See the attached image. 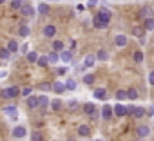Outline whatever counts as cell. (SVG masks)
<instances>
[{"label":"cell","instance_id":"cell-1","mask_svg":"<svg viewBox=\"0 0 154 141\" xmlns=\"http://www.w3.org/2000/svg\"><path fill=\"white\" fill-rule=\"evenodd\" d=\"M96 16H98V20H100V29L107 27V26L111 24V18H112V16H111V11H109V9H102V11H100V13H98Z\"/></svg>","mask_w":154,"mask_h":141},{"label":"cell","instance_id":"cell-2","mask_svg":"<svg viewBox=\"0 0 154 141\" xmlns=\"http://www.w3.org/2000/svg\"><path fill=\"white\" fill-rule=\"evenodd\" d=\"M0 96H2V98H6V100L17 98V96H20V89H18L17 85H13V87H8V89H2V91H0Z\"/></svg>","mask_w":154,"mask_h":141},{"label":"cell","instance_id":"cell-3","mask_svg":"<svg viewBox=\"0 0 154 141\" xmlns=\"http://www.w3.org/2000/svg\"><path fill=\"white\" fill-rule=\"evenodd\" d=\"M27 136V130H26V127H22V125H17L15 128H13V137H17V139H22V137H26Z\"/></svg>","mask_w":154,"mask_h":141},{"label":"cell","instance_id":"cell-4","mask_svg":"<svg viewBox=\"0 0 154 141\" xmlns=\"http://www.w3.org/2000/svg\"><path fill=\"white\" fill-rule=\"evenodd\" d=\"M42 34H44L45 38H53V36L56 34V27H54V26H51V24H47V26H44Z\"/></svg>","mask_w":154,"mask_h":141},{"label":"cell","instance_id":"cell-5","mask_svg":"<svg viewBox=\"0 0 154 141\" xmlns=\"http://www.w3.org/2000/svg\"><path fill=\"white\" fill-rule=\"evenodd\" d=\"M27 109H29V110H36V109H40L38 96H27Z\"/></svg>","mask_w":154,"mask_h":141},{"label":"cell","instance_id":"cell-6","mask_svg":"<svg viewBox=\"0 0 154 141\" xmlns=\"http://www.w3.org/2000/svg\"><path fill=\"white\" fill-rule=\"evenodd\" d=\"M127 42H129V38H127L125 34H116V36H114V45H116V47H125Z\"/></svg>","mask_w":154,"mask_h":141},{"label":"cell","instance_id":"cell-7","mask_svg":"<svg viewBox=\"0 0 154 141\" xmlns=\"http://www.w3.org/2000/svg\"><path fill=\"white\" fill-rule=\"evenodd\" d=\"M84 112H85L87 116H91V118H96V116H98L94 103H85V105H84Z\"/></svg>","mask_w":154,"mask_h":141},{"label":"cell","instance_id":"cell-8","mask_svg":"<svg viewBox=\"0 0 154 141\" xmlns=\"http://www.w3.org/2000/svg\"><path fill=\"white\" fill-rule=\"evenodd\" d=\"M4 112H6L11 119H17V118H18V110H17L15 105H8V107H4Z\"/></svg>","mask_w":154,"mask_h":141},{"label":"cell","instance_id":"cell-9","mask_svg":"<svg viewBox=\"0 0 154 141\" xmlns=\"http://www.w3.org/2000/svg\"><path fill=\"white\" fill-rule=\"evenodd\" d=\"M112 112L118 116V118H123V116H127V107L125 105H116V107H112Z\"/></svg>","mask_w":154,"mask_h":141},{"label":"cell","instance_id":"cell-10","mask_svg":"<svg viewBox=\"0 0 154 141\" xmlns=\"http://www.w3.org/2000/svg\"><path fill=\"white\" fill-rule=\"evenodd\" d=\"M145 112H147V110H145L143 107H132L131 116H132V118H136V119H140V118H143V116H145Z\"/></svg>","mask_w":154,"mask_h":141},{"label":"cell","instance_id":"cell-11","mask_svg":"<svg viewBox=\"0 0 154 141\" xmlns=\"http://www.w3.org/2000/svg\"><path fill=\"white\" fill-rule=\"evenodd\" d=\"M136 134H138V137H149L150 128H149L147 125H140V127L136 128Z\"/></svg>","mask_w":154,"mask_h":141},{"label":"cell","instance_id":"cell-12","mask_svg":"<svg viewBox=\"0 0 154 141\" xmlns=\"http://www.w3.org/2000/svg\"><path fill=\"white\" fill-rule=\"evenodd\" d=\"M112 114H114V112H112V107H111V105H103V107H102V118H103V119H111Z\"/></svg>","mask_w":154,"mask_h":141},{"label":"cell","instance_id":"cell-13","mask_svg":"<svg viewBox=\"0 0 154 141\" xmlns=\"http://www.w3.org/2000/svg\"><path fill=\"white\" fill-rule=\"evenodd\" d=\"M20 13H22L24 16H33V15H35V9H33L29 4H22V8H20Z\"/></svg>","mask_w":154,"mask_h":141},{"label":"cell","instance_id":"cell-14","mask_svg":"<svg viewBox=\"0 0 154 141\" xmlns=\"http://www.w3.org/2000/svg\"><path fill=\"white\" fill-rule=\"evenodd\" d=\"M78 136H80V137H89V136H91L89 125H80V127H78Z\"/></svg>","mask_w":154,"mask_h":141},{"label":"cell","instance_id":"cell-15","mask_svg":"<svg viewBox=\"0 0 154 141\" xmlns=\"http://www.w3.org/2000/svg\"><path fill=\"white\" fill-rule=\"evenodd\" d=\"M131 33H132V36H136V38H143V36H145V27H140V26H134Z\"/></svg>","mask_w":154,"mask_h":141},{"label":"cell","instance_id":"cell-16","mask_svg":"<svg viewBox=\"0 0 154 141\" xmlns=\"http://www.w3.org/2000/svg\"><path fill=\"white\" fill-rule=\"evenodd\" d=\"M93 94H94V98H96V100H105V98H107V91H105L103 87L94 89V92H93Z\"/></svg>","mask_w":154,"mask_h":141},{"label":"cell","instance_id":"cell-17","mask_svg":"<svg viewBox=\"0 0 154 141\" xmlns=\"http://www.w3.org/2000/svg\"><path fill=\"white\" fill-rule=\"evenodd\" d=\"M143 27H145V31H154V16L143 18Z\"/></svg>","mask_w":154,"mask_h":141},{"label":"cell","instance_id":"cell-18","mask_svg":"<svg viewBox=\"0 0 154 141\" xmlns=\"http://www.w3.org/2000/svg\"><path fill=\"white\" fill-rule=\"evenodd\" d=\"M53 91H54L56 94L65 92V83H62V82H54V83H53Z\"/></svg>","mask_w":154,"mask_h":141},{"label":"cell","instance_id":"cell-19","mask_svg":"<svg viewBox=\"0 0 154 141\" xmlns=\"http://www.w3.org/2000/svg\"><path fill=\"white\" fill-rule=\"evenodd\" d=\"M18 34H20L22 38H27V36L31 34V27H29V26H20V29H18Z\"/></svg>","mask_w":154,"mask_h":141},{"label":"cell","instance_id":"cell-20","mask_svg":"<svg viewBox=\"0 0 154 141\" xmlns=\"http://www.w3.org/2000/svg\"><path fill=\"white\" fill-rule=\"evenodd\" d=\"M38 103H40V109H42V110H45V109L49 107V103H51V101H49V98L44 94V96H40V98H38Z\"/></svg>","mask_w":154,"mask_h":141},{"label":"cell","instance_id":"cell-21","mask_svg":"<svg viewBox=\"0 0 154 141\" xmlns=\"http://www.w3.org/2000/svg\"><path fill=\"white\" fill-rule=\"evenodd\" d=\"M96 60H100V62H107V60H109L107 51H105V49H100V51L96 52Z\"/></svg>","mask_w":154,"mask_h":141},{"label":"cell","instance_id":"cell-22","mask_svg":"<svg viewBox=\"0 0 154 141\" xmlns=\"http://www.w3.org/2000/svg\"><path fill=\"white\" fill-rule=\"evenodd\" d=\"M94 62H96V56H93V54H87V56L84 58V65H85V67H93Z\"/></svg>","mask_w":154,"mask_h":141},{"label":"cell","instance_id":"cell-23","mask_svg":"<svg viewBox=\"0 0 154 141\" xmlns=\"http://www.w3.org/2000/svg\"><path fill=\"white\" fill-rule=\"evenodd\" d=\"M138 15H140V18H149V16H154V15H152V11H150L149 8H141Z\"/></svg>","mask_w":154,"mask_h":141},{"label":"cell","instance_id":"cell-24","mask_svg":"<svg viewBox=\"0 0 154 141\" xmlns=\"http://www.w3.org/2000/svg\"><path fill=\"white\" fill-rule=\"evenodd\" d=\"M8 51L13 54V52H18V44L15 42V40H9L8 42Z\"/></svg>","mask_w":154,"mask_h":141},{"label":"cell","instance_id":"cell-25","mask_svg":"<svg viewBox=\"0 0 154 141\" xmlns=\"http://www.w3.org/2000/svg\"><path fill=\"white\" fill-rule=\"evenodd\" d=\"M40 15H47L49 13V6L45 4V2H42V4H38V9H36Z\"/></svg>","mask_w":154,"mask_h":141},{"label":"cell","instance_id":"cell-26","mask_svg":"<svg viewBox=\"0 0 154 141\" xmlns=\"http://www.w3.org/2000/svg\"><path fill=\"white\" fill-rule=\"evenodd\" d=\"M53 51H56V52L63 51V42H62V40H54V42H53Z\"/></svg>","mask_w":154,"mask_h":141},{"label":"cell","instance_id":"cell-27","mask_svg":"<svg viewBox=\"0 0 154 141\" xmlns=\"http://www.w3.org/2000/svg\"><path fill=\"white\" fill-rule=\"evenodd\" d=\"M36 60H38V52L29 51V52H27V62H29V63H36Z\"/></svg>","mask_w":154,"mask_h":141},{"label":"cell","instance_id":"cell-28","mask_svg":"<svg viewBox=\"0 0 154 141\" xmlns=\"http://www.w3.org/2000/svg\"><path fill=\"white\" fill-rule=\"evenodd\" d=\"M36 63H38L40 67H47V65H49V58H47V56H38Z\"/></svg>","mask_w":154,"mask_h":141},{"label":"cell","instance_id":"cell-29","mask_svg":"<svg viewBox=\"0 0 154 141\" xmlns=\"http://www.w3.org/2000/svg\"><path fill=\"white\" fill-rule=\"evenodd\" d=\"M94 80H96L94 74H85V76H84V83H85V85H93Z\"/></svg>","mask_w":154,"mask_h":141},{"label":"cell","instance_id":"cell-30","mask_svg":"<svg viewBox=\"0 0 154 141\" xmlns=\"http://www.w3.org/2000/svg\"><path fill=\"white\" fill-rule=\"evenodd\" d=\"M136 98H138V91L132 89V87L127 89V100H136Z\"/></svg>","mask_w":154,"mask_h":141},{"label":"cell","instance_id":"cell-31","mask_svg":"<svg viewBox=\"0 0 154 141\" xmlns=\"http://www.w3.org/2000/svg\"><path fill=\"white\" fill-rule=\"evenodd\" d=\"M9 56H11V52L8 51V47H6V49H0V60L6 62V60H9Z\"/></svg>","mask_w":154,"mask_h":141},{"label":"cell","instance_id":"cell-32","mask_svg":"<svg viewBox=\"0 0 154 141\" xmlns=\"http://www.w3.org/2000/svg\"><path fill=\"white\" fill-rule=\"evenodd\" d=\"M60 58H62L63 62H71V58H72V54H71V51H62V54H60Z\"/></svg>","mask_w":154,"mask_h":141},{"label":"cell","instance_id":"cell-33","mask_svg":"<svg viewBox=\"0 0 154 141\" xmlns=\"http://www.w3.org/2000/svg\"><path fill=\"white\" fill-rule=\"evenodd\" d=\"M132 58H134V62H136V63H141V62H143V51H136Z\"/></svg>","mask_w":154,"mask_h":141},{"label":"cell","instance_id":"cell-34","mask_svg":"<svg viewBox=\"0 0 154 141\" xmlns=\"http://www.w3.org/2000/svg\"><path fill=\"white\" fill-rule=\"evenodd\" d=\"M49 105H51L53 110H60V109H62V101H60V100H53Z\"/></svg>","mask_w":154,"mask_h":141},{"label":"cell","instance_id":"cell-35","mask_svg":"<svg viewBox=\"0 0 154 141\" xmlns=\"http://www.w3.org/2000/svg\"><path fill=\"white\" fill-rule=\"evenodd\" d=\"M22 4H24V0H11V8H13V9H18V11H20Z\"/></svg>","mask_w":154,"mask_h":141},{"label":"cell","instance_id":"cell-36","mask_svg":"<svg viewBox=\"0 0 154 141\" xmlns=\"http://www.w3.org/2000/svg\"><path fill=\"white\" fill-rule=\"evenodd\" d=\"M33 94V89L31 87H26V89H20V96H24V98H27V96H31Z\"/></svg>","mask_w":154,"mask_h":141},{"label":"cell","instance_id":"cell-37","mask_svg":"<svg viewBox=\"0 0 154 141\" xmlns=\"http://www.w3.org/2000/svg\"><path fill=\"white\" fill-rule=\"evenodd\" d=\"M47 58H49V63H56V62H58V58H60V56H58V52H56V51H54V52H51V54H49V56H47Z\"/></svg>","mask_w":154,"mask_h":141},{"label":"cell","instance_id":"cell-38","mask_svg":"<svg viewBox=\"0 0 154 141\" xmlns=\"http://www.w3.org/2000/svg\"><path fill=\"white\" fill-rule=\"evenodd\" d=\"M31 141H44V136L40 132H33L31 134Z\"/></svg>","mask_w":154,"mask_h":141},{"label":"cell","instance_id":"cell-39","mask_svg":"<svg viewBox=\"0 0 154 141\" xmlns=\"http://www.w3.org/2000/svg\"><path fill=\"white\" fill-rule=\"evenodd\" d=\"M65 89H69V91H74V89H76V82H74V80H67V83H65Z\"/></svg>","mask_w":154,"mask_h":141},{"label":"cell","instance_id":"cell-40","mask_svg":"<svg viewBox=\"0 0 154 141\" xmlns=\"http://www.w3.org/2000/svg\"><path fill=\"white\" fill-rule=\"evenodd\" d=\"M40 91H53V85L47 83V82H44V83H40Z\"/></svg>","mask_w":154,"mask_h":141},{"label":"cell","instance_id":"cell-41","mask_svg":"<svg viewBox=\"0 0 154 141\" xmlns=\"http://www.w3.org/2000/svg\"><path fill=\"white\" fill-rule=\"evenodd\" d=\"M127 98V91H118L116 92V100H125Z\"/></svg>","mask_w":154,"mask_h":141},{"label":"cell","instance_id":"cell-42","mask_svg":"<svg viewBox=\"0 0 154 141\" xmlns=\"http://www.w3.org/2000/svg\"><path fill=\"white\" fill-rule=\"evenodd\" d=\"M76 107H78V101H74V100H72V101H69V109H71V110H74Z\"/></svg>","mask_w":154,"mask_h":141},{"label":"cell","instance_id":"cell-43","mask_svg":"<svg viewBox=\"0 0 154 141\" xmlns=\"http://www.w3.org/2000/svg\"><path fill=\"white\" fill-rule=\"evenodd\" d=\"M149 83L154 87V70H150V74H149Z\"/></svg>","mask_w":154,"mask_h":141},{"label":"cell","instance_id":"cell-44","mask_svg":"<svg viewBox=\"0 0 154 141\" xmlns=\"http://www.w3.org/2000/svg\"><path fill=\"white\" fill-rule=\"evenodd\" d=\"M93 26H94L96 29H100V20H98V16H94V18H93Z\"/></svg>","mask_w":154,"mask_h":141},{"label":"cell","instance_id":"cell-45","mask_svg":"<svg viewBox=\"0 0 154 141\" xmlns=\"http://www.w3.org/2000/svg\"><path fill=\"white\" fill-rule=\"evenodd\" d=\"M147 114H150V116H154V103H152V105H150V107L147 109Z\"/></svg>","mask_w":154,"mask_h":141},{"label":"cell","instance_id":"cell-46","mask_svg":"<svg viewBox=\"0 0 154 141\" xmlns=\"http://www.w3.org/2000/svg\"><path fill=\"white\" fill-rule=\"evenodd\" d=\"M96 4H98V0H89V2H87V6H89V8H94Z\"/></svg>","mask_w":154,"mask_h":141},{"label":"cell","instance_id":"cell-47","mask_svg":"<svg viewBox=\"0 0 154 141\" xmlns=\"http://www.w3.org/2000/svg\"><path fill=\"white\" fill-rule=\"evenodd\" d=\"M56 73H58V74H65V73H67V69H65V67H62V69H58V70H56Z\"/></svg>","mask_w":154,"mask_h":141},{"label":"cell","instance_id":"cell-48","mask_svg":"<svg viewBox=\"0 0 154 141\" xmlns=\"http://www.w3.org/2000/svg\"><path fill=\"white\" fill-rule=\"evenodd\" d=\"M4 2H6V0H0V4H4Z\"/></svg>","mask_w":154,"mask_h":141},{"label":"cell","instance_id":"cell-49","mask_svg":"<svg viewBox=\"0 0 154 141\" xmlns=\"http://www.w3.org/2000/svg\"><path fill=\"white\" fill-rule=\"evenodd\" d=\"M49 2H58V0H49Z\"/></svg>","mask_w":154,"mask_h":141},{"label":"cell","instance_id":"cell-50","mask_svg":"<svg viewBox=\"0 0 154 141\" xmlns=\"http://www.w3.org/2000/svg\"><path fill=\"white\" fill-rule=\"evenodd\" d=\"M98 141H102V139H98Z\"/></svg>","mask_w":154,"mask_h":141}]
</instances>
